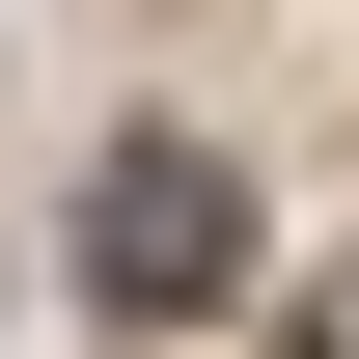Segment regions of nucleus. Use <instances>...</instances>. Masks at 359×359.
Listing matches in <instances>:
<instances>
[{
  "mask_svg": "<svg viewBox=\"0 0 359 359\" xmlns=\"http://www.w3.org/2000/svg\"><path fill=\"white\" fill-rule=\"evenodd\" d=\"M222 276H249L222 138H111V166H83V304L111 332H222Z\"/></svg>",
  "mask_w": 359,
  "mask_h": 359,
  "instance_id": "f257e3e1",
  "label": "nucleus"
}]
</instances>
